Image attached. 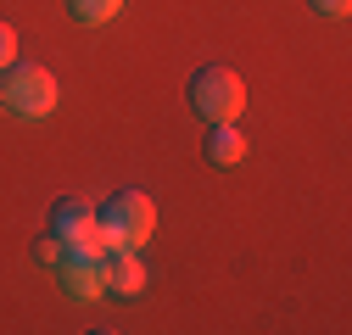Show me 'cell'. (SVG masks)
Returning a JSON list of instances; mask_svg holds the SVG:
<instances>
[{
  "label": "cell",
  "instance_id": "6da1fadb",
  "mask_svg": "<svg viewBox=\"0 0 352 335\" xmlns=\"http://www.w3.org/2000/svg\"><path fill=\"white\" fill-rule=\"evenodd\" d=\"M62 101V84L51 67H39V62H12V67H0V106H6L12 117L23 123H39V117H51Z\"/></svg>",
  "mask_w": 352,
  "mask_h": 335
},
{
  "label": "cell",
  "instance_id": "7a4b0ae2",
  "mask_svg": "<svg viewBox=\"0 0 352 335\" xmlns=\"http://www.w3.org/2000/svg\"><path fill=\"white\" fill-rule=\"evenodd\" d=\"M185 101H190V112H201L207 123H241V112H246V84H241V73H235L230 62H207V67L190 73Z\"/></svg>",
  "mask_w": 352,
  "mask_h": 335
},
{
  "label": "cell",
  "instance_id": "3957f363",
  "mask_svg": "<svg viewBox=\"0 0 352 335\" xmlns=\"http://www.w3.org/2000/svg\"><path fill=\"white\" fill-rule=\"evenodd\" d=\"M96 213H101V224L118 229L123 246H146V240L157 235V201H151L146 190H112Z\"/></svg>",
  "mask_w": 352,
  "mask_h": 335
},
{
  "label": "cell",
  "instance_id": "277c9868",
  "mask_svg": "<svg viewBox=\"0 0 352 335\" xmlns=\"http://www.w3.org/2000/svg\"><path fill=\"white\" fill-rule=\"evenodd\" d=\"M56 279L73 302H101L107 297V279H101V257L90 246H67L62 263H56Z\"/></svg>",
  "mask_w": 352,
  "mask_h": 335
},
{
  "label": "cell",
  "instance_id": "5b68a950",
  "mask_svg": "<svg viewBox=\"0 0 352 335\" xmlns=\"http://www.w3.org/2000/svg\"><path fill=\"white\" fill-rule=\"evenodd\" d=\"M101 279H107V297L135 302L140 290H146V263H140V251H135V246H112L107 257H101Z\"/></svg>",
  "mask_w": 352,
  "mask_h": 335
},
{
  "label": "cell",
  "instance_id": "8992f818",
  "mask_svg": "<svg viewBox=\"0 0 352 335\" xmlns=\"http://www.w3.org/2000/svg\"><path fill=\"white\" fill-rule=\"evenodd\" d=\"M96 201H84V196H62L56 207H51V235H62V246H84L90 240V229H96Z\"/></svg>",
  "mask_w": 352,
  "mask_h": 335
},
{
  "label": "cell",
  "instance_id": "52a82bcc",
  "mask_svg": "<svg viewBox=\"0 0 352 335\" xmlns=\"http://www.w3.org/2000/svg\"><path fill=\"white\" fill-rule=\"evenodd\" d=\"M201 157H207L212 168H235V162L246 157V135H241V123H207Z\"/></svg>",
  "mask_w": 352,
  "mask_h": 335
},
{
  "label": "cell",
  "instance_id": "ba28073f",
  "mask_svg": "<svg viewBox=\"0 0 352 335\" xmlns=\"http://www.w3.org/2000/svg\"><path fill=\"white\" fill-rule=\"evenodd\" d=\"M67 12H73L78 23H90V28H101V23H112V17L123 12V0H67Z\"/></svg>",
  "mask_w": 352,
  "mask_h": 335
},
{
  "label": "cell",
  "instance_id": "9c48e42d",
  "mask_svg": "<svg viewBox=\"0 0 352 335\" xmlns=\"http://www.w3.org/2000/svg\"><path fill=\"white\" fill-rule=\"evenodd\" d=\"M62 251H67V246H62V235H51V229H45V235L34 240V263H45V268H56V263H62Z\"/></svg>",
  "mask_w": 352,
  "mask_h": 335
},
{
  "label": "cell",
  "instance_id": "30bf717a",
  "mask_svg": "<svg viewBox=\"0 0 352 335\" xmlns=\"http://www.w3.org/2000/svg\"><path fill=\"white\" fill-rule=\"evenodd\" d=\"M12 62H17V28L0 17V67H12Z\"/></svg>",
  "mask_w": 352,
  "mask_h": 335
},
{
  "label": "cell",
  "instance_id": "8fae6325",
  "mask_svg": "<svg viewBox=\"0 0 352 335\" xmlns=\"http://www.w3.org/2000/svg\"><path fill=\"white\" fill-rule=\"evenodd\" d=\"M307 6H314L319 17H346V6H352V0H307Z\"/></svg>",
  "mask_w": 352,
  "mask_h": 335
}]
</instances>
